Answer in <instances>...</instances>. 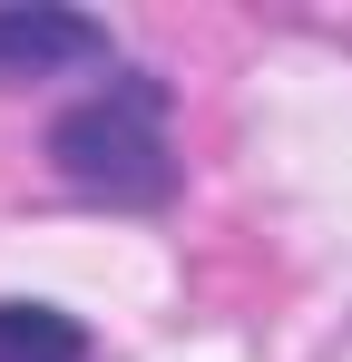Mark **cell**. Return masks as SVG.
Listing matches in <instances>:
<instances>
[{
	"mask_svg": "<svg viewBox=\"0 0 352 362\" xmlns=\"http://www.w3.org/2000/svg\"><path fill=\"white\" fill-rule=\"evenodd\" d=\"M49 167L88 206H127V216L167 206L176 196V98H167V78L157 69H108L78 108H59Z\"/></svg>",
	"mask_w": 352,
	"mask_h": 362,
	"instance_id": "obj_1",
	"label": "cell"
},
{
	"mask_svg": "<svg viewBox=\"0 0 352 362\" xmlns=\"http://www.w3.org/2000/svg\"><path fill=\"white\" fill-rule=\"evenodd\" d=\"M59 69H117L108 20H88V10H0V88L59 78Z\"/></svg>",
	"mask_w": 352,
	"mask_h": 362,
	"instance_id": "obj_2",
	"label": "cell"
},
{
	"mask_svg": "<svg viewBox=\"0 0 352 362\" xmlns=\"http://www.w3.org/2000/svg\"><path fill=\"white\" fill-rule=\"evenodd\" d=\"M0 362H98L88 323L40 294H0Z\"/></svg>",
	"mask_w": 352,
	"mask_h": 362,
	"instance_id": "obj_3",
	"label": "cell"
}]
</instances>
